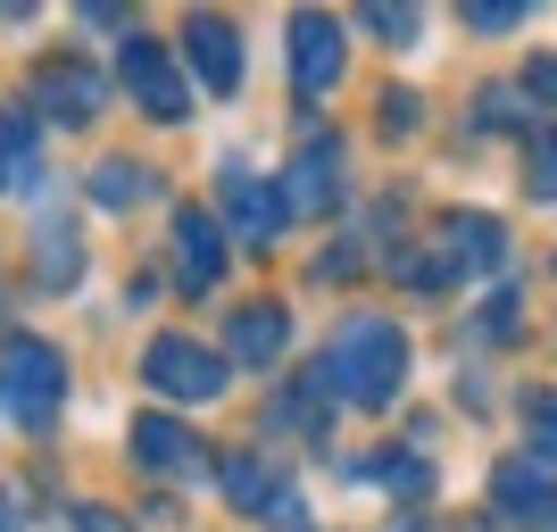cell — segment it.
Here are the masks:
<instances>
[{"label":"cell","instance_id":"10","mask_svg":"<svg viewBox=\"0 0 557 532\" xmlns=\"http://www.w3.org/2000/svg\"><path fill=\"white\" fill-rule=\"evenodd\" d=\"M283 200H292V209H333V200H342V141L333 134L300 141V159L283 175Z\"/></svg>","mask_w":557,"mask_h":532},{"label":"cell","instance_id":"11","mask_svg":"<svg viewBox=\"0 0 557 532\" xmlns=\"http://www.w3.org/2000/svg\"><path fill=\"white\" fill-rule=\"evenodd\" d=\"M175 275L191 292H216V275H225V233L209 209H175Z\"/></svg>","mask_w":557,"mask_h":532},{"label":"cell","instance_id":"22","mask_svg":"<svg viewBox=\"0 0 557 532\" xmlns=\"http://www.w3.org/2000/svg\"><path fill=\"white\" fill-rule=\"evenodd\" d=\"M533 191L557 200V134H533Z\"/></svg>","mask_w":557,"mask_h":532},{"label":"cell","instance_id":"19","mask_svg":"<svg viewBox=\"0 0 557 532\" xmlns=\"http://www.w3.org/2000/svg\"><path fill=\"white\" fill-rule=\"evenodd\" d=\"M367 474L383 491H399V499H424V491H433V466H424V458H374Z\"/></svg>","mask_w":557,"mask_h":532},{"label":"cell","instance_id":"12","mask_svg":"<svg viewBox=\"0 0 557 532\" xmlns=\"http://www.w3.org/2000/svg\"><path fill=\"white\" fill-rule=\"evenodd\" d=\"M283 342H292V317H283V300H250L225 317V349L242 358V367H275Z\"/></svg>","mask_w":557,"mask_h":532},{"label":"cell","instance_id":"2","mask_svg":"<svg viewBox=\"0 0 557 532\" xmlns=\"http://www.w3.org/2000/svg\"><path fill=\"white\" fill-rule=\"evenodd\" d=\"M59 399H67L59 349L34 342V333H9V342H0V408H9L25 433H42V424L59 417Z\"/></svg>","mask_w":557,"mask_h":532},{"label":"cell","instance_id":"7","mask_svg":"<svg viewBox=\"0 0 557 532\" xmlns=\"http://www.w3.org/2000/svg\"><path fill=\"white\" fill-rule=\"evenodd\" d=\"M225 216H233V242H250V250H267L283 233V216H292V200H283V184H258L250 166H225Z\"/></svg>","mask_w":557,"mask_h":532},{"label":"cell","instance_id":"20","mask_svg":"<svg viewBox=\"0 0 557 532\" xmlns=\"http://www.w3.org/2000/svg\"><path fill=\"white\" fill-rule=\"evenodd\" d=\"M524 424H533V458L557 466V392H541L533 408H524Z\"/></svg>","mask_w":557,"mask_h":532},{"label":"cell","instance_id":"17","mask_svg":"<svg viewBox=\"0 0 557 532\" xmlns=\"http://www.w3.org/2000/svg\"><path fill=\"white\" fill-rule=\"evenodd\" d=\"M34 275H42L50 292H67V283L84 275V250H75L67 225H42V233H34Z\"/></svg>","mask_w":557,"mask_h":532},{"label":"cell","instance_id":"15","mask_svg":"<svg viewBox=\"0 0 557 532\" xmlns=\"http://www.w3.org/2000/svg\"><path fill=\"white\" fill-rule=\"evenodd\" d=\"M508 258V233L491 225V216H449L442 225V267H458V275H491Z\"/></svg>","mask_w":557,"mask_h":532},{"label":"cell","instance_id":"24","mask_svg":"<svg viewBox=\"0 0 557 532\" xmlns=\"http://www.w3.org/2000/svg\"><path fill=\"white\" fill-rule=\"evenodd\" d=\"M383 125L408 134V125H417V92H383Z\"/></svg>","mask_w":557,"mask_h":532},{"label":"cell","instance_id":"26","mask_svg":"<svg viewBox=\"0 0 557 532\" xmlns=\"http://www.w3.org/2000/svg\"><path fill=\"white\" fill-rule=\"evenodd\" d=\"M524 92H533V100H557V59H541V67L524 75Z\"/></svg>","mask_w":557,"mask_h":532},{"label":"cell","instance_id":"3","mask_svg":"<svg viewBox=\"0 0 557 532\" xmlns=\"http://www.w3.org/2000/svg\"><path fill=\"white\" fill-rule=\"evenodd\" d=\"M141 383L166 399H191V408H209V399H225V358H216L209 342H191V333H159V342L141 349Z\"/></svg>","mask_w":557,"mask_h":532},{"label":"cell","instance_id":"28","mask_svg":"<svg viewBox=\"0 0 557 532\" xmlns=\"http://www.w3.org/2000/svg\"><path fill=\"white\" fill-rule=\"evenodd\" d=\"M399 532H408V524H399Z\"/></svg>","mask_w":557,"mask_h":532},{"label":"cell","instance_id":"27","mask_svg":"<svg viewBox=\"0 0 557 532\" xmlns=\"http://www.w3.org/2000/svg\"><path fill=\"white\" fill-rule=\"evenodd\" d=\"M75 532H134V524H116L109 508H75Z\"/></svg>","mask_w":557,"mask_h":532},{"label":"cell","instance_id":"9","mask_svg":"<svg viewBox=\"0 0 557 532\" xmlns=\"http://www.w3.org/2000/svg\"><path fill=\"white\" fill-rule=\"evenodd\" d=\"M184 59H191V75L209 84V92H233L242 84V34H233L225 17H184Z\"/></svg>","mask_w":557,"mask_h":532},{"label":"cell","instance_id":"6","mask_svg":"<svg viewBox=\"0 0 557 532\" xmlns=\"http://www.w3.org/2000/svg\"><path fill=\"white\" fill-rule=\"evenodd\" d=\"M216 474H225V499H233L242 516H258V508H267V524H275V532H300V499H292V483H283V474H275L267 458L233 449V458L216 466Z\"/></svg>","mask_w":557,"mask_h":532},{"label":"cell","instance_id":"8","mask_svg":"<svg viewBox=\"0 0 557 532\" xmlns=\"http://www.w3.org/2000/svg\"><path fill=\"white\" fill-rule=\"evenodd\" d=\"M491 508L508 524H541L557 508V466L549 458H499L491 466Z\"/></svg>","mask_w":557,"mask_h":532},{"label":"cell","instance_id":"25","mask_svg":"<svg viewBox=\"0 0 557 532\" xmlns=\"http://www.w3.org/2000/svg\"><path fill=\"white\" fill-rule=\"evenodd\" d=\"M508 324H516V292H499V300L483 308V333H491V342H499V333H508Z\"/></svg>","mask_w":557,"mask_h":532},{"label":"cell","instance_id":"16","mask_svg":"<svg viewBox=\"0 0 557 532\" xmlns=\"http://www.w3.org/2000/svg\"><path fill=\"white\" fill-rule=\"evenodd\" d=\"M42 184V134L25 109H0V191H25Z\"/></svg>","mask_w":557,"mask_h":532},{"label":"cell","instance_id":"4","mask_svg":"<svg viewBox=\"0 0 557 532\" xmlns=\"http://www.w3.org/2000/svg\"><path fill=\"white\" fill-rule=\"evenodd\" d=\"M116 75H125V92L141 100V116H159V125H175V116L191 109V84H184V67H175V50L150 42V34H125V42H116Z\"/></svg>","mask_w":557,"mask_h":532},{"label":"cell","instance_id":"1","mask_svg":"<svg viewBox=\"0 0 557 532\" xmlns=\"http://www.w3.org/2000/svg\"><path fill=\"white\" fill-rule=\"evenodd\" d=\"M317 374L342 408H392L399 374H408V342H399L392 317H342L333 342L317 349Z\"/></svg>","mask_w":557,"mask_h":532},{"label":"cell","instance_id":"18","mask_svg":"<svg viewBox=\"0 0 557 532\" xmlns=\"http://www.w3.org/2000/svg\"><path fill=\"white\" fill-rule=\"evenodd\" d=\"M141 191H150V166H134V159L92 166V200H100V209H134Z\"/></svg>","mask_w":557,"mask_h":532},{"label":"cell","instance_id":"23","mask_svg":"<svg viewBox=\"0 0 557 532\" xmlns=\"http://www.w3.org/2000/svg\"><path fill=\"white\" fill-rule=\"evenodd\" d=\"M367 25L383 42H417V9H367Z\"/></svg>","mask_w":557,"mask_h":532},{"label":"cell","instance_id":"5","mask_svg":"<svg viewBox=\"0 0 557 532\" xmlns=\"http://www.w3.org/2000/svg\"><path fill=\"white\" fill-rule=\"evenodd\" d=\"M342 84V17H325V9H300L292 17V92L317 100Z\"/></svg>","mask_w":557,"mask_h":532},{"label":"cell","instance_id":"13","mask_svg":"<svg viewBox=\"0 0 557 532\" xmlns=\"http://www.w3.org/2000/svg\"><path fill=\"white\" fill-rule=\"evenodd\" d=\"M134 458L150 474H200L209 441H191V424H175V417H134Z\"/></svg>","mask_w":557,"mask_h":532},{"label":"cell","instance_id":"21","mask_svg":"<svg viewBox=\"0 0 557 532\" xmlns=\"http://www.w3.org/2000/svg\"><path fill=\"white\" fill-rule=\"evenodd\" d=\"M466 25H474V34H508V25H524V0H474Z\"/></svg>","mask_w":557,"mask_h":532},{"label":"cell","instance_id":"14","mask_svg":"<svg viewBox=\"0 0 557 532\" xmlns=\"http://www.w3.org/2000/svg\"><path fill=\"white\" fill-rule=\"evenodd\" d=\"M34 100H42L59 125H92L100 100H109V84H100L84 59H59V67H42V84H34Z\"/></svg>","mask_w":557,"mask_h":532}]
</instances>
